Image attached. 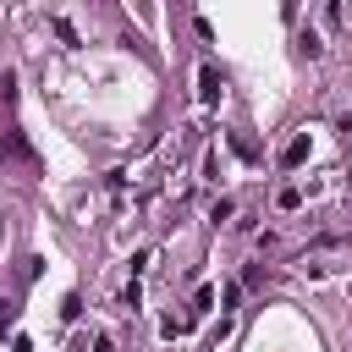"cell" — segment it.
I'll list each match as a JSON object with an SVG mask.
<instances>
[{"instance_id": "5", "label": "cell", "mask_w": 352, "mask_h": 352, "mask_svg": "<svg viewBox=\"0 0 352 352\" xmlns=\"http://www.w3.org/2000/svg\"><path fill=\"white\" fill-rule=\"evenodd\" d=\"M341 132H346V138H352V116H346V121H341Z\"/></svg>"}, {"instance_id": "1", "label": "cell", "mask_w": 352, "mask_h": 352, "mask_svg": "<svg viewBox=\"0 0 352 352\" xmlns=\"http://www.w3.org/2000/svg\"><path fill=\"white\" fill-rule=\"evenodd\" d=\"M198 99L204 104H220V72L214 66H198Z\"/></svg>"}, {"instance_id": "3", "label": "cell", "mask_w": 352, "mask_h": 352, "mask_svg": "<svg viewBox=\"0 0 352 352\" xmlns=\"http://www.w3.org/2000/svg\"><path fill=\"white\" fill-rule=\"evenodd\" d=\"M275 204H280V209H297V204H302V192H297V187H280V198H275Z\"/></svg>"}, {"instance_id": "2", "label": "cell", "mask_w": 352, "mask_h": 352, "mask_svg": "<svg viewBox=\"0 0 352 352\" xmlns=\"http://www.w3.org/2000/svg\"><path fill=\"white\" fill-rule=\"evenodd\" d=\"M302 160H308V138H292V143L280 148V165H286V170H297Z\"/></svg>"}, {"instance_id": "4", "label": "cell", "mask_w": 352, "mask_h": 352, "mask_svg": "<svg viewBox=\"0 0 352 352\" xmlns=\"http://www.w3.org/2000/svg\"><path fill=\"white\" fill-rule=\"evenodd\" d=\"M11 319H16V302H11V297H0V330H11Z\"/></svg>"}]
</instances>
